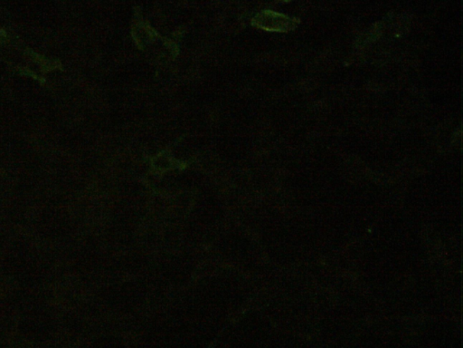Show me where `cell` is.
Listing matches in <instances>:
<instances>
[{
	"instance_id": "1",
	"label": "cell",
	"mask_w": 463,
	"mask_h": 348,
	"mask_svg": "<svg viewBox=\"0 0 463 348\" xmlns=\"http://www.w3.org/2000/svg\"><path fill=\"white\" fill-rule=\"evenodd\" d=\"M299 18H290L274 11H264L254 19V24L269 31H288L297 27Z\"/></svg>"
}]
</instances>
